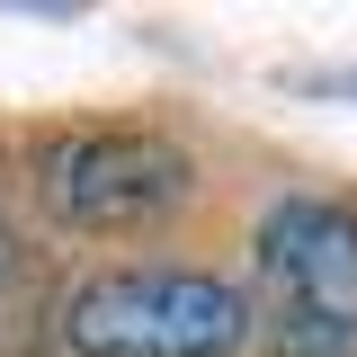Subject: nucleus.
<instances>
[{
	"label": "nucleus",
	"instance_id": "f257e3e1",
	"mask_svg": "<svg viewBox=\"0 0 357 357\" xmlns=\"http://www.w3.org/2000/svg\"><path fill=\"white\" fill-rule=\"evenodd\" d=\"M259 321L277 357H357V215L286 197L259 223Z\"/></svg>",
	"mask_w": 357,
	"mask_h": 357
},
{
	"label": "nucleus",
	"instance_id": "f03ea898",
	"mask_svg": "<svg viewBox=\"0 0 357 357\" xmlns=\"http://www.w3.org/2000/svg\"><path fill=\"white\" fill-rule=\"evenodd\" d=\"M241 295L197 268H116L63 312V340L81 357H223L241 349Z\"/></svg>",
	"mask_w": 357,
	"mask_h": 357
},
{
	"label": "nucleus",
	"instance_id": "7ed1b4c3",
	"mask_svg": "<svg viewBox=\"0 0 357 357\" xmlns=\"http://www.w3.org/2000/svg\"><path fill=\"white\" fill-rule=\"evenodd\" d=\"M188 188H197V161L170 134H143V126L72 134L45 152V206L81 232H143V223L178 215Z\"/></svg>",
	"mask_w": 357,
	"mask_h": 357
},
{
	"label": "nucleus",
	"instance_id": "20e7f679",
	"mask_svg": "<svg viewBox=\"0 0 357 357\" xmlns=\"http://www.w3.org/2000/svg\"><path fill=\"white\" fill-rule=\"evenodd\" d=\"M45 312H54V277L18 241H0V357H36Z\"/></svg>",
	"mask_w": 357,
	"mask_h": 357
}]
</instances>
